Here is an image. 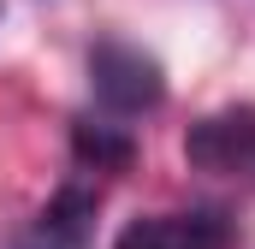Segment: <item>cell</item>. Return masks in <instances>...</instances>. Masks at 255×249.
I'll return each instance as SVG.
<instances>
[{
	"instance_id": "1",
	"label": "cell",
	"mask_w": 255,
	"mask_h": 249,
	"mask_svg": "<svg viewBox=\"0 0 255 249\" xmlns=\"http://www.w3.org/2000/svg\"><path fill=\"white\" fill-rule=\"evenodd\" d=\"M89 95L107 119H142L166 101V71H160L154 54L107 36V42L89 48Z\"/></svg>"
},
{
	"instance_id": "2",
	"label": "cell",
	"mask_w": 255,
	"mask_h": 249,
	"mask_svg": "<svg viewBox=\"0 0 255 249\" xmlns=\"http://www.w3.org/2000/svg\"><path fill=\"white\" fill-rule=\"evenodd\" d=\"M232 214L226 208H172V214H142L113 238V249H232Z\"/></svg>"
},
{
	"instance_id": "3",
	"label": "cell",
	"mask_w": 255,
	"mask_h": 249,
	"mask_svg": "<svg viewBox=\"0 0 255 249\" xmlns=\"http://www.w3.org/2000/svg\"><path fill=\"white\" fill-rule=\"evenodd\" d=\"M184 160L196 172H226V178H255V107H226L190 124Z\"/></svg>"
},
{
	"instance_id": "4",
	"label": "cell",
	"mask_w": 255,
	"mask_h": 249,
	"mask_svg": "<svg viewBox=\"0 0 255 249\" xmlns=\"http://www.w3.org/2000/svg\"><path fill=\"white\" fill-rule=\"evenodd\" d=\"M95 208L101 196L89 184H65L6 249H95Z\"/></svg>"
},
{
	"instance_id": "5",
	"label": "cell",
	"mask_w": 255,
	"mask_h": 249,
	"mask_svg": "<svg viewBox=\"0 0 255 249\" xmlns=\"http://www.w3.org/2000/svg\"><path fill=\"white\" fill-rule=\"evenodd\" d=\"M71 154L83 160V166H95V172H113V166H125L130 160V130L119 119H77L71 124Z\"/></svg>"
}]
</instances>
